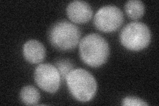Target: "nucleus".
Returning <instances> with one entry per match:
<instances>
[{
    "instance_id": "obj_10",
    "label": "nucleus",
    "mask_w": 159,
    "mask_h": 106,
    "mask_svg": "<svg viewBox=\"0 0 159 106\" xmlns=\"http://www.w3.org/2000/svg\"><path fill=\"white\" fill-rule=\"evenodd\" d=\"M127 16L134 20L141 18L145 13V5L140 0H129L125 6Z\"/></svg>"
},
{
    "instance_id": "obj_1",
    "label": "nucleus",
    "mask_w": 159,
    "mask_h": 106,
    "mask_svg": "<svg viewBox=\"0 0 159 106\" xmlns=\"http://www.w3.org/2000/svg\"><path fill=\"white\" fill-rule=\"evenodd\" d=\"M79 52L84 63L96 68L106 62L109 55V47L106 40L101 35L92 33L81 40Z\"/></svg>"
},
{
    "instance_id": "obj_8",
    "label": "nucleus",
    "mask_w": 159,
    "mask_h": 106,
    "mask_svg": "<svg viewBox=\"0 0 159 106\" xmlns=\"http://www.w3.org/2000/svg\"><path fill=\"white\" fill-rule=\"evenodd\" d=\"M23 56L27 61L31 64L43 62L46 57V49L44 45L37 40H29L24 44Z\"/></svg>"
},
{
    "instance_id": "obj_4",
    "label": "nucleus",
    "mask_w": 159,
    "mask_h": 106,
    "mask_svg": "<svg viewBox=\"0 0 159 106\" xmlns=\"http://www.w3.org/2000/svg\"><path fill=\"white\" fill-rule=\"evenodd\" d=\"M119 39L124 47L133 51H139L150 44L151 33L145 23L131 22L123 28Z\"/></svg>"
},
{
    "instance_id": "obj_12",
    "label": "nucleus",
    "mask_w": 159,
    "mask_h": 106,
    "mask_svg": "<svg viewBox=\"0 0 159 106\" xmlns=\"http://www.w3.org/2000/svg\"><path fill=\"white\" fill-rule=\"evenodd\" d=\"M122 105L124 106H147L148 104L145 101L139 98L128 96L123 99Z\"/></svg>"
},
{
    "instance_id": "obj_9",
    "label": "nucleus",
    "mask_w": 159,
    "mask_h": 106,
    "mask_svg": "<svg viewBox=\"0 0 159 106\" xmlns=\"http://www.w3.org/2000/svg\"><path fill=\"white\" fill-rule=\"evenodd\" d=\"M39 90L32 85H26L20 92V99L22 103L27 105H35L40 99Z\"/></svg>"
},
{
    "instance_id": "obj_11",
    "label": "nucleus",
    "mask_w": 159,
    "mask_h": 106,
    "mask_svg": "<svg viewBox=\"0 0 159 106\" xmlns=\"http://www.w3.org/2000/svg\"><path fill=\"white\" fill-rule=\"evenodd\" d=\"M57 68L61 76V78H66L68 74L74 69V66L72 63L68 60H61L56 62Z\"/></svg>"
},
{
    "instance_id": "obj_2",
    "label": "nucleus",
    "mask_w": 159,
    "mask_h": 106,
    "mask_svg": "<svg viewBox=\"0 0 159 106\" xmlns=\"http://www.w3.org/2000/svg\"><path fill=\"white\" fill-rule=\"evenodd\" d=\"M72 96L81 102H88L95 96L98 85L93 75L82 68L73 69L66 78Z\"/></svg>"
},
{
    "instance_id": "obj_7",
    "label": "nucleus",
    "mask_w": 159,
    "mask_h": 106,
    "mask_svg": "<svg viewBox=\"0 0 159 106\" xmlns=\"http://www.w3.org/2000/svg\"><path fill=\"white\" fill-rule=\"evenodd\" d=\"M68 18L74 23H86L91 19L93 11L90 5L84 1H73L66 7Z\"/></svg>"
},
{
    "instance_id": "obj_3",
    "label": "nucleus",
    "mask_w": 159,
    "mask_h": 106,
    "mask_svg": "<svg viewBox=\"0 0 159 106\" xmlns=\"http://www.w3.org/2000/svg\"><path fill=\"white\" fill-rule=\"evenodd\" d=\"M81 36L79 28L74 24L61 21L54 23L48 32V39L52 46L60 50H70L75 48Z\"/></svg>"
},
{
    "instance_id": "obj_5",
    "label": "nucleus",
    "mask_w": 159,
    "mask_h": 106,
    "mask_svg": "<svg viewBox=\"0 0 159 106\" xmlns=\"http://www.w3.org/2000/svg\"><path fill=\"white\" fill-rule=\"evenodd\" d=\"M124 16L121 10L115 6L101 7L93 17V24L99 31L110 33L115 31L123 23Z\"/></svg>"
},
{
    "instance_id": "obj_6",
    "label": "nucleus",
    "mask_w": 159,
    "mask_h": 106,
    "mask_svg": "<svg viewBox=\"0 0 159 106\" xmlns=\"http://www.w3.org/2000/svg\"><path fill=\"white\" fill-rule=\"evenodd\" d=\"M34 79L40 88L51 94L57 92L61 82L58 69L51 64L39 65L34 70Z\"/></svg>"
}]
</instances>
